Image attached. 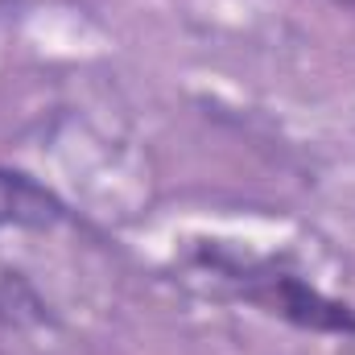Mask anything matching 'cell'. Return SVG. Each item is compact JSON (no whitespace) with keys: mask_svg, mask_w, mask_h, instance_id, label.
I'll use <instances>...</instances> for the list:
<instances>
[{"mask_svg":"<svg viewBox=\"0 0 355 355\" xmlns=\"http://www.w3.org/2000/svg\"><path fill=\"white\" fill-rule=\"evenodd\" d=\"M248 297H252L261 310L285 318V322H293V327L327 331V335H355V310L352 306H343V302L318 293L314 285H306V281H297V277H285V272L261 277L257 285H248Z\"/></svg>","mask_w":355,"mask_h":355,"instance_id":"obj_1","label":"cell"},{"mask_svg":"<svg viewBox=\"0 0 355 355\" xmlns=\"http://www.w3.org/2000/svg\"><path fill=\"white\" fill-rule=\"evenodd\" d=\"M62 215L67 207L54 190H46L37 178L21 170L0 166V232H50L62 223Z\"/></svg>","mask_w":355,"mask_h":355,"instance_id":"obj_2","label":"cell"}]
</instances>
